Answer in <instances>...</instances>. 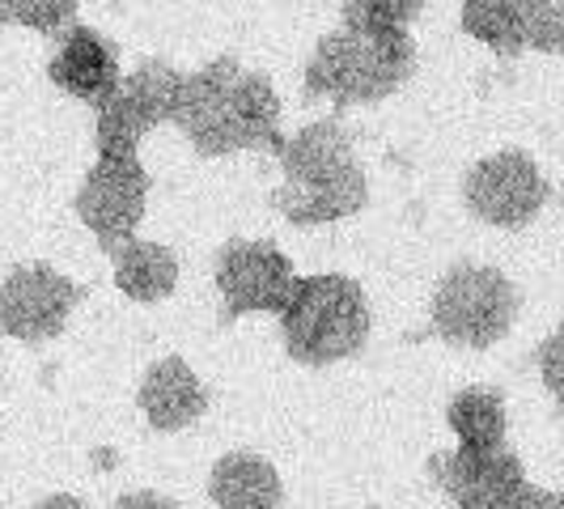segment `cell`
Here are the masks:
<instances>
[{
    "label": "cell",
    "instance_id": "obj_14",
    "mask_svg": "<svg viewBox=\"0 0 564 509\" xmlns=\"http://www.w3.org/2000/svg\"><path fill=\"white\" fill-rule=\"evenodd\" d=\"M137 403H141L144 421L158 433H178V429L196 424L208 412V391L183 357H162L141 378Z\"/></svg>",
    "mask_w": 564,
    "mask_h": 509
},
{
    "label": "cell",
    "instance_id": "obj_21",
    "mask_svg": "<svg viewBox=\"0 0 564 509\" xmlns=\"http://www.w3.org/2000/svg\"><path fill=\"white\" fill-rule=\"evenodd\" d=\"M506 509H564V492H547V488H535L527 484Z\"/></svg>",
    "mask_w": 564,
    "mask_h": 509
},
{
    "label": "cell",
    "instance_id": "obj_16",
    "mask_svg": "<svg viewBox=\"0 0 564 509\" xmlns=\"http://www.w3.org/2000/svg\"><path fill=\"white\" fill-rule=\"evenodd\" d=\"M107 254L115 263V284H119V293L128 302H141V306L166 302L174 293V284H178V254L162 247V242L123 238Z\"/></svg>",
    "mask_w": 564,
    "mask_h": 509
},
{
    "label": "cell",
    "instance_id": "obj_7",
    "mask_svg": "<svg viewBox=\"0 0 564 509\" xmlns=\"http://www.w3.org/2000/svg\"><path fill=\"white\" fill-rule=\"evenodd\" d=\"M547 196H552V187H547L543 170L522 149L488 153L463 178L467 208L480 217L484 226H497V229L531 226L539 217V208L547 204Z\"/></svg>",
    "mask_w": 564,
    "mask_h": 509
},
{
    "label": "cell",
    "instance_id": "obj_15",
    "mask_svg": "<svg viewBox=\"0 0 564 509\" xmlns=\"http://www.w3.org/2000/svg\"><path fill=\"white\" fill-rule=\"evenodd\" d=\"M208 497L217 509H281L284 484L263 454L234 451L217 458L208 476Z\"/></svg>",
    "mask_w": 564,
    "mask_h": 509
},
{
    "label": "cell",
    "instance_id": "obj_10",
    "mask_svg": "<svg viewBox=\"0 0 564 509\" xmlns=\"http://www.w3.org/2000/svg\"><path fill=\"white\" fill-rule=\"evenodd\" d=\"M463 34L488 52H564V0H463Z\"/></svg>",
    "mask_w": 564,
    "mask_h": 509
},
{
    "label": "cell",
    "instance_id": "obj_23",
    "mask_svg": "<svg viewBox=\"0 0 564 509\" xmlns=\"http://www.w3.org/2000/svg\"><path fill=\"white\" fill-rule=\"evenodd\" d=\"M34 509H89V506L77 501V497H68V492H52V497H43Z\"/></svg>",
    "mask_w": 564,
    "mask_h": 509
},
{
    "label": "cell",
    "instance_id": "obj_13",
    "mask_svg": "<svg viewBox=\"0 0 564 509\" xmlns=\"http://www.w3.org/2000/svg\"><path fill=\"white\" fill-rule=\"evenodd\" d=\"M47 77L56 89H64L68 98H77L85 107H102L111 102L123 73H119V52H115L111 39H102L94 26H73L59 34L56 52H52V64H47Z\"/></svg>",
    "mask_w": 564,
    "mask_h": 509
},
{
    "label": "cell",
    "instance_id": "obj_20",
    "mask_svg": "<svg viewBox=\"0 0 564 509\" xmlns=\"http://www.w3.org/2000/svg\"><path fill=\"white\" fill-rule=\"evenodd\" d=\"M539 373H543V387L556 399V408L564 412V323L539 344Z\"/></svg>",
    "mask_w": 564,
    "mask_h": 509
},
{
    "label": "cell",
    "instance_id": "obj_24",
    "mask_svg": "<svg viewBox=\"0 0 564 509\" xmlns=\"http://www.w3.org/2000/svg\"><path fill=\"white\" fill-rule=\"evenodd\" d=\"M344 4H348V0H344Z\"/></svg>",
    "mask_w": 564,
    "mask_h": 509
},
{
    "label": "cell",
    "instance_id": "obj_22",
    "mask_svg": "<svg viewBox=\"0 0 564 509\" xmlns=\"http://www.w3.org/2000/svg\"><path fill=\"white\" fill-rule=\"evenodd\" d=\"M111 509H178L170 497L162 492H128V497H119Z\"/></svg>",
    "mask_w": 564,
    "mask_h": 509
},
{
    "label": "cell",
    "instance_id": "obj_6",
    "mask_svg": "<svg viewBox=\"0 0 564 509\" xmlns=\"http://www.w3.org/2000/svg\"><path fill=\"white\" fill-rule=\"evenodd\" d=\"M178 89L183 73L170 68L166 59H144L132 77H123L115 98L102 102L94 119L98 158H137V149L153 128H162L166 119L174 123Z\"/></svg>",
    "mask_w": 564,
    "mask_h": 509
},
{
    "label": "cell",
    "instance_id": "obj_9",
    "mask_svg": "<svg viewBox=\"0 0 564 509\" xmlns=\"http://www.w3.org/2000/svg\"><path fill=\"white\" fill-rule=\"evenodd\" d=\"M217 289L221 323H238L247 314H281L297 289V272L281 247L234 238L217 254Z\"/></svg>",
    "mask_w": 564,
    "mask_h": 509
},
{
    "label": "cell",
    "instance_id": "obj_19",
    "mask_svg": "<svg viewBox=\"0 0 564 509\" xmlns=\"http://www.w3.org/2000/svg\"><path fill=\"white\" fill-rule=\"evenodd\" d=\"M429 0H348L344 13L348 18H366V22H378V26H412L421 18V9Z\"/></svg>",
    "mask_w": 564,
    "mask_h": 509
},
{
    "label": "cell",
    "instance_id": "obj_12",
    "mask_svg": "<svg viewBox=\"0 0 564 509\" xmlns=\"http://www.w3.org/2000/svg\"><path fill=\"white\" fill-rule=\"evenodd\" d=\"M433 480L454 501V509H506L527 488L522 458L501 451H437L429 458Z\"/></svg>",
    "mask_w": 564,
    "mask_h": 509
},
{
    "label": "cell",
    "instance_id": "obj_2",
    "mask_svg": "<svg viewBox=\"0 0 564 509\" xmlns=\"http://www.w3.org/2000/svg\"><path fill=\"white\" fill-rule=\"evenodd\" d=\"M284 183L276 192V208L293 226H332L357 217L369 204L366 170L352 153V137L336 119L306 123L297 137L281 144Z\"/></svg>",
    "mask_w": 564,
    "mask_h": 509
},
{
    "label": "cell",
    "instance_id": "obj_8",
    "mask_svg": "<svg viewBox=\"0 0 564 509\" xmlns=\"http://www.w3.org/2000/svg\"><path fill=\"white\" fill-rule=\"evenodd\" d=\"M82 297L85 289L64 272L47 263H22L0 281V336L47 344L68 327Z\"/></svg>",
    "mask_w": 564,
    "mask_h": 509
},
{
    "label": "cell",
    "instance_id": "obj_1",
    "mask_svg": "<svg viewBox=\"0 0 564 509\" xmlns=\"http://www.w3.org/2000/svg\"><path fill=\"white\" fill-rule=\"evenodd\" d=\"M178 132L192 141L199 158H229V153H281V98L263 73H247L234 56H217L199 73L183 77Z\"/></svg>",
    "mask_w": 564,
    "mask_h": 509
},
{
    "label": "cell",
    "instance_id": "obj_17",
    "mask_svg": "<svg viewBox=\"0 0 564 509\" xmlns=\"http://www.w3.org/2000/svg\"><path fill=\"white\" fill-rule=\"evenodd\" d=\"M446 424L458 437V451H501L506 446V399L492 387H467L451 399Z\"/></svg>",
    "mask_w": 564,
    "mask_h": 509
},
{
    "label": "cell",
    "instance_id": "obj_5",
    "mask_svg": "<svg viewBox=\"0 0 564 509\" xmlns=\"http://www.w3.org/2000/svg\"><path fill=\"white\" fill-rule=\"evenodd\" d=\"M429 318L454 348H492L518 318V289L488 263H458L433 289Z\"/></svg>",
    "mask_w": 564,
    "mask_h": 509
},
{
    "label": "cell",
    "instance_id": "obj_3",
    "mask_svg": "<svg viewBox=\"0 0 564 509\" xmlns=\"http://www.w3.org/2000/svg\"><path fill=\"white\" fill-rule=\"evenodd\" d=\"M416 68V43L403 26H378L348 18L323 34L306 64V98H332L336 107H369L391 98Z\"/></svg>",
    "mask_w": 564,
    "mask_h": 509
},
{
    "label": "cell",
    "instance_id": "obj_4",
    "mask_svg": "<svg viewBox=\"0 0 564 509\" xmlns=\"http://www.w3.org/2000/svg\"><path fill=\"white\" fill-rule=\"evenodd\" d=\"M284 348L297 366H336L366 348L369 302L352 277H302L281 311Z\"/></svg>",
    "mask_w": 564,
    "mask_h": 509
},
{
    "label": "cell",
    "instance_id": "obj_11",
    "mask_svg": "<svg viewBox=\"0 0 564 509\" xmlns=\"http://www.w3.org/2000/svg\"><path fill=\"white\" fill-rule=\"evenodd\" d=\"M144 208H149V174L141 158H98L77 187V217L102 242V251H111L123 238H137Z\"/></svg>",
    "mask_w": 564,
    "mask_h": 509
},
{
    "label": "cell",
    "instance_id": "obj_18",
    "mask_svg": "<svg viewBox=\"0 0 564 509\" xmlns=\"http://www.w3.org/2000/svg\"><path fill=\"white\" fill-rule=\"evenodd\" d=\"M77 18V0H0L4 26H26L34 34H64Z\"/></svg>",
    "mask_w": 564,
    "mask_h": 509
}]
</instances>
